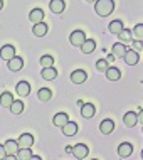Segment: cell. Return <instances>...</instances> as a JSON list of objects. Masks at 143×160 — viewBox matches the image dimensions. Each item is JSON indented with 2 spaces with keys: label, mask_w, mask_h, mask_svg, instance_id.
I'll use <instances>...</instances> for the list:
<instances>
[{
  "label": "cell",
  "mask_w": 143,
  "mask_h": 160,
  "mask_svg": "<svg viewBox=\"0 0 143 160\" xmlns=\"http://www.w3.org/2000/svg\"><path fill=\"white\" fill-rule=\"evenodd\" d=\"M66 152H67V153H71V152H72V147H71V145L66 147Z\"/></svg>",
  "instance_id": "d590c367"
},
{
  "label": "cell",
  "mask_w": 143,
  "mask_h": 160,
  "mask_svg": "<svg viewBox=\"0 0 143 160\" xmlns=\"http://www.w3.org/2000/svg\"><path fill=\"white\" fill-rule=\"evenodd\" d=\"M136 122H138V123H143V110H140V111L136 113Z\"/></svg>",
  "instance_id": "e575fe53"
},
{
  "label": "cell",
  "mask_w": 143,
  "mask_h": 160,
  "mask_svg": "<svg viewBox=\"0 0 143 160\" xmlns=\"http://www.w3.org/2000/svg\"><path fill=\"white\" fill-rule=\"evenodd\" d=\"M2 7H3V0H0V10H2Z\"/></svg>",
  "instance_id": "8d00e7d4"
},
{
  "label": "cell",
  "mask_w": 143,
  "mask_h": 160,
  "mask_svg": "<svg viewBox=\"0 0 143 160\" xmlns=\"http://www.w3.org/2000/svg\"><path fill=\"white\" fill-rule=\"evenodd\" d=\"M125 52H126V46H125L123 42H116L113 46V56L115 58H123Z\"/></svg>",
  "instance_id": "d4e9b609"
},
{
  "label": "cell",
  "mask_w": 143,
  "mask_h": 160,
  "mask_svg": "<svg viewBox=\"0 0 143 160\" xmlns=\"http://www.w3.org/2000/svg\"><path fill=\"white\" fill-rule=\"evenodd\" d=\"M54 64V58L52 56H42L41 58V66L42 68H49V66H52Z\"/></svg>",
  "instance_id": "f546056e"
},
{
  "label": "cell",
  "mask_w": 143,
  "mask_h": 160,
  "mask_svg": "<svg viewBox=\"0 0 143 160\" xmlns=\"http://www.w3.org/2000/svg\"><path fill=\"white\" fill-rule=\"evenodd\" d=\"M7 66H8V69L10 71H20V69L24 68V59L20 58V56H14L12 59H8L7 61Z\"/></svg>",
  "instance_id": "5b68a950"
},
{
  "label": "cell",
  "mask_w": 143,
  "mask_h": 160,
  "mask_svg": "<svg viewBox=\"0 0 143 160\" xmlns=\"http://www.w3.org/2000/svg\"><path fill=\"white\" fill-rule=\"evenodd\" d=\"M12 101H14V94H12L10 91H3L2 94H0V105L8 108L12 105Z\"/></svg>",
  "instance_id": "44dd1931"
},
{
  "label": "cell",
  "mask_w": 143,
  "mask_h": 160,
  "mask_svg": "<svg viewBox=\"0 0 143 160\" xmlns=\"http://www.w3.org/2000/svg\"><path fill=\"white\" fill-rule=\"evenodd\" d=\"M86 79H88V74H86V71H83V69H76V71L71 72V81L74 84H83Z\"/></svg>",
  "instance_id": "52a82bcc"
},
{
  "label": "cell",
  "mask_w": 143,
  "mask_h": 160,
  "mask_svg": "<svg viewBox=\"0 0 143 160\" xmlns=\"http://www.w3.org/2000/svg\"><path fill=\"white\" fill-rule=\"evenodd\" d=\"M41 76H42V79H46V81H52V79H56V78H57V71H56L52 66H49V68H42Z\"/></svg>",
  "instance_id": "4fadbf2b"
},
{
  "label": "cell",
  "mask_w": 143,
  "mask_h": 160,
  "mask_svg": "<svg viewBox=\"0 0 143 160\" xmlns=\"http://www.w3.org/2000/svg\"><path fill=\"white\" fill-rule=\"evenodd\" d=\"M2 158H7V152H5V148H3V145H0V160Z\"/></svg>",
  "instance_id": "836d02e7"
},
{
  "label": "cell",
  "mask_w": 143,
  "mask_h": 160,
  "mask_svg": "<svg viewBox=\"0 0 143 160\" xmlns=\"http://www.w3.org/2000/svg\"><path fill=\"white\" fill-rule=\"evenodd\" d=\"M15 91L22 98L27 96V94L30 93V84L27 83V81H20V83H17V86H15Z\"/></svg>",
  "instance_id": "2e32d148"
},
{
  "label": "cell",
  "mask_w": 143,
  "mask_h": 160,
  "mask_svg": "<svg viewBox=\"0 0 143 160\" xmlns=\"http://www.w3.org/2000/svg\"><path fill=\"white\" fill-rule=\"evenodd\" d=\"M71 153L74 155L76 158H86V157H88V153H89V148L84 143H77V145L72 147V152Z\"/></svg>",
  "instance_id": "3957f363"
},
{
  "label": "cell",
  "mask_w": 143,
  "mask_h": 160,
  "mask_svg": "<svg viewBox=\"0 0 143 160\" xmlns=\"http://www.w3.org/2000/svg\"><path fill=\"white\" fill-rule=\"evenodd\" d=\"M125 62L128 64V66H135V64H138V61H140V54L136 52V51H131V49H126V52H125L123 56Z\"/></svg>",
  "instance_id": "8992f818"
},
{
  "label": "cell",
  "mask_w": 143,
  "mask_h": 160,
  "mask_svg": "<svg viewBox=\"0 0 143 160\" xmlns=\"http://www.w3.org/2000/svg\"><path fill=\"white\" fill-rule=\"evenodd\" d=\"M84 41H86V34L83 31H74L71 36H69V42H71L72 46H76V47H79Z\"/></svg>",
  "instance_id": "277c9868"
},
{
  "label": "cell",
  "mask_w": 143,
  "mask_h": 160,
  "mask_svg": "<svg viewBox=\"0 0 143 160\" xmlns=\"http://www.w3.org/2000/svg\"><path fill=\"white\" fill-rule=\"evenodd\" d=\"M94 10L99 17H108L115 10V2L113 0H96L94 2Z\"/></svg>",
  "instance_id": "6da1fadb"
},
{
  "label": "cell",
  "mask_w": 143,
  "mask_h": 160,
  "mask_svg": "<svg viewBox=\"0 0 143 160\" xmlns=\"http://www.w3.org/2000/svg\"><path fill=\"white\" fill-rule=\"evenodd\" d=\"M49 8H51V12H54V14H62L64 8H66V3H64V0H51Z\"/></svg>",
  "instance_id": "5bb4252c"
},
{
  "label": "cell",
  "mask_w": 143,
  "mask_h": 160,
  "mask_svg": "<svg viewBox=\"0 0 143 160\" xmlns=\"http://www.w3.org/2000/svg\"><path fill=\"white\" fill-rule=\"evenodd\" d=\"M143 49V44H141V41H133V51H136V52H140V51Z\"/></svg>",
  "instance_id": "d6a6232c"
},
{
  "label": "cell",
  "mask_w": 143,
  "mask_h": 160,
  "mask_svg": "<svg viewBox=\"0 0 143 160\" xmlns=\"http://www.w3.org/2000/svg\"><path fill=\"white\" fill-rule=\"evenodd\" d=\"M79 47H81V51H83V54H91L94 49H96V41H93V39H86Z\"/></svg>",
  "instance_id": "ac0fdd59"
},
{
  "label": "cell",
  "mask_w": 143,
  "mask_h": 160,
  "mask_svg": "<svg viewBox=\"0 0 143 160\" xmlns=\"http://www.w3.org/2000/svg\"><path fill=\"white\" fill-rule=\"evenodd\" d=\"M8 108H10V113H14V115H20V113L24 111V108H25V106H24V103L20 101V99H17V101L14 99V101H12V105L8 106Z\"/></svg>",
  "instance_id": "cb8c5ba5"
},
{
  "label": "cell",
  "mask_w": 143,
  "mask_h": 160,
  "mask_svg": "<svg viewBox=\"0 0 143 160\" xmlns=\"http://www.w3.org/2000/svg\"><path fill=\"white\" fill-rule=\"evenodd\" d=\"M17 145H19V148H30L34 145V137L30 133H22L17 140Z\"/></svg>",
  "instance_id": "7a4b0ae2"
},
{
  "label": "cell",
  "mask_w": 143,
  "mask_h": 160,
  "mask_svg": "<svg viewBox=\"0 0 143 160\" xmlns=\"http://www.w3.org/2000/svg\"><path fill=\"white\" fill-rule=\"evenodd\" d=\"M105 72H106V78L110 81H118L120 76H121V72H120L118 68H110V66H108V69H106Z\"/></svg>",
  "instance_id": "603a6c76"
},
{
  "label": "cell",
  "mask_w": 143,
  "mask_h": 160,
  "mask_svg": "<svg viewBox=\"0 0 143 160\" xmlns=\"http://www.w3.org/2000/svg\"><path fill=\"white\" fill-rule=\"evenodd\" d=\"M3 148H5L7 157H8V155H15V153H17V150H19V145H17L15 140H7L5 143H3Z\"/></svg>",
  "instance_id": "d6986e66"
},
{
  "label": "cell",
  "mask_w": 143,
  "mask_h": 160,
  "mask_svg": "<svg viewBox=\"0 0 143 160\" xmlns=\"http://www.w3.org/2000/svg\"><path fill=\"white\" fill-rule=\"evenodd\" d=\"M123 122H125V125H126L128 128H133L138 123L136 122V113H135V111H128V113L123 116Z\"/></svg>",
  "instance_id": "ffe728a7"
},
{
  "label": "cell",
  "mask_w": 143,
  "mask_h": 160,
  "mask_svg": "<svg viewBox=\"0 0 143 160\" xmlns=\"http://www.w3.org/2000/svg\"><path fill=\"white\" fill-rule=\"evenodd\" d=\"M96 69H98V71H106V69H108V61H106V59H99V61L96 62Z\"/></svg>",
  "instance_id": "1f68e13d"
},
{
  "label": "cell",
  "mask_w": 143,
  "mask_h": 160,
  "mask_svg": "<svg viewBox=\"0 0 143 160\" xmlns=\"http://www.w3.org/2000/svg\"><path fill=\"white\" fill-rule=\"evenodd\" d=\"M37 98L41 99V101H49V99L52 98V91H51L49 88H41L37 91Z\"/></svg>",
  "instance_id": "484cf974"
},
{
  "label": "cell",
  "mask_w": 143,
  "mask_h": 160,
  "mask_svg": "<svg viewBox=\"0 0 143 160\" xmlns=\"http://www.w3.org/2000/svg\"><path fill=\"white\" fill-rule=\"evenodd\" d=\"M113 130H115V122L113 120L106 118V120H103V122L99 123V132H101L103 135H110Z\"/></svg>",
  "instance_id": "ba28073f"
},
{
  "label": "cell",
  "mask_w": 143,
  "mask_h": 160,
  "mask_svg": "<svg viewBox=\"0 0 143 160\" xmlns=\"http://www.w3.org/2000/svg\"><path fill=\"white\" fill-rule=\"evenodd\" d=\"M29 19L32 24H37V22H42L44 20V12L41 10V8H32L29 14Z\"/></svg>",
  "instance_id": "e0dca14e"
},
{
  "label": "cell",
  "mask_w": 143,
  "mask_h": 160,
  "mask_svg": "<svg viewBox=\"0 0 143 160\" xmlns=\"http://www.w3.org/2000/svg\"><path fill=\"white\" fill-rule=\"evenodd\" d=\"M81 115H83V118H93L94 113H96V108L94 105H91V103H83L81 105Z\"/></svg>",
  "instance_id": "7c38bea8"
},
{
  "label": "cell",
  "mask_w": 143,
  "mask_h": 160,
  "mask_svg": "<svg viewBox=\"0 0 143 160\" xmlns=\"http://www.w3.org/2000/svg\"><path fill=\"white\" fill-rule=\"evenodd\" d=\"M15 157L19 160H29V158H32V152H30V148H19Z\"/></svg>",
  "instance_id": "4316f807"
},
{
  "label": "cell",
  "mask_w": 143,
  "mask_h": 160,
  "mask_svg": "<svg viewBox=\"0 0 143 160\" xmlns=\"http://www.w3.org/2000/svg\"><path fill=\"white\" fill-rule=\"evenodd\" d=\"M133 34H135V37L138 39V41H141V39H143V24H136Z\"/></svg>",
  "instance_id": "4dcf8cb0"
},
{
  "label": "cell",
  "mask_w": 143,
  "mask_h": 160,
  "mask_svg": "<svg viewBox=\"0 0 143 160\" xmlns=\"http://www.w3.org/2000/svg\"><path fill=\"white\" fill-rule=\"evenodd\" d=\"M133 153V145L128 143V142H123V143H120L118 147V155L120 157H130V155Z\"/></svg>",
  "instance_id": "8fae6325"
},
{
  "label": "cell",
  "mask_w": 143,
  "mask_h": 160,
  "mask_svg": "<svg viewBox=\"0 0 143 160\" xmlns=\"http://www.w3.org/2000/svg\"><path fill=\"white\" fill-rule=\"evenodd\" d=\"M14 56H15V47L14 46L7 44V46H3L2 49H0V58H2L3 61H8V59H12Z\"/></svg>",
  "instance_id": "30bf717a"
},
{
  "label": "cell",
  "mask_w": 143,
  "mask_h": 160,
  "mask_svg": "<svg viewBox=\"0 0 143 160\" xmlns=\"http://www.w3.org/2000/svg\"><path fill=\"white\" fill-rule=\"evenodd\" d=\"M118 37H120V41L123 42V44H125V42H130V41H131V31L123 27V29H121V32L118 34Z\"/></svg>",
  "instance_id": "f1b7e54d"
},
{
  "label": "cell",
  "mask_w": 143,
  "mask_h": 160,
  "mask_svg": "<svg viewBox=\"0 0 143 160\" xmlns=\"http://www.w3.org/2000/svg\"><path fill=\"white\" fill-rule=\"evenodd\" d=\"M62 133L66 137H72V135H76L77 133V123H74V122H67L66 125H62Z\"/></svg>",
  "instance_id": "9a60e30c"
},
{
  "label": "cell",
  "mask_w": 143,
  "mask_h": 160,
  "mask_svg": "<svg viewBox=\"0 0 143 160\" xmlns=\"http://www.w3.org/2000/svg\"><path fill=\"white\" fill-rule=\"evenodd\" d=\"M121 29H123V22H121V20H113V22L110 24V32L111 34H116V36H118L121 32Z\"/></svg>",
  "instance_id": "83f0119b"
},
{
  "label": "cell",
  "mask_w": 143,
  "mask_h": 160,
  "mask_svg": "<svg viewBox=\"0 0 143 160\" xmlns=\"http://www.w3.org/2000/svg\"><path fill=\"white\" fill-rule=\"evenodd\" d=\"M86 2H88V3H94L96 0H86Z\"/></svg>",
  "instance_id": "74e56055"
},
{
  "label": "cell",
  "mask_w": 143,
  "mask_h": 160,
  "mask_svg": "<svg viewBox=\"0 0 143 160\" xmlns=\"http://www.w3.org/2000/svg\"><path fill=\"white\" fill-rule=\"evenodd\" d=\"M69 122V116L66 113H56L54 118H52V123L56 127H62V125H66Z\"/></svg>",
  "instance_id": "7402d4cb"
},
{
  "label": "cell",
  "mask_w": 143,
  "mask_h": 160,
  "mask_svg": "<svg viewBox=\"0 0 143 160\" xmlns=\"http://www.w3.org/2000/svg\"><path fill=\"white\" fill-rule=\"evenodd\" d=\"M47 31H49V25L44 24V22H37V24H34V27H32V32L36 37H44L47 34Z\"/></svg>",
  "instance_id": "9c48e42d"
}]
</instances>
